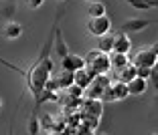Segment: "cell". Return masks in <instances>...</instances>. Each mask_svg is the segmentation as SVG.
<instances>
[{"label": "cell", "mask_w": 158, "mask_h": 135, "mask_svg": "<svg viewBox=\"0 0 158 135\" xmlns=\"http://www.w3.org/2000/svg\"><path fill=\"white\" fill-rule=\"evenodd\" d=\"M51 73H53V61L49 56H41V59L24 73L27 87H28V91L33 93L35 99L45 91V85H47V81L51 79Z\"/></svg>", "instance_id": "cell-1"}, {"label": "cell", "mask_w": 158, "mask_h": 135, "mask_svg": "<svg viewBox=\"0 0 158 135\" xmlns=\"http://www.w3.org/2000/svg\"><path fill=\"white\" fill-rule=\"evenodd\" d=\"M85 63H87V73L91 75L93 79L98 77V75H107L112 71V63H110V55H103L99 52L98 48H93L85 55Z\"/></svg>", "instance_id": "cell-2"}, {"label": "cell", "mask_w": 158, "mask_h": 135, "mask_svg": "<svg viewBox=\"0 0 158 135\" xmlns=\"http://www.w3.org/2000/svg\"><path fill=\"white\" fill-rule=\"evenodd\" d=\"M110 28H112V20L107 18V14L106 16H99V18H89L87 20V30H89V34L95 37V38L103 37V34H107V33H112Z\"/></svg>", "instance_id": "cell-3"}, {"label": "cell", "mask_w": 158, "mask_h": 135, "mask_svg": "<svg viewBox=\"0 0 158 135\" xmlns=\"http://www.w3.org/2000/svg\"><path fill=\"white\" fill-rule=\"evenodd\" d=\"M158 56L154 55L152 48H140L138 52L134 55V59H132V65L136 67V69H140V67H146V69H152L154 65H156Z\"/></svg>", "instance_id": "cell-4"}, {"label": "cell", "mask_w": 158, "mask_h": 135, "mask_svg": "<svg viewBox=\"0 0 158 135\" xmlns=\"http://www.w3.org/2000/svg\"><path fill=\"white\" fill-rule=\"evenodd\" d=\"M87 63H85V56L79 55H67L65 59H61V71H67V73H77V71L85 69Z\"/></svg>", "instance_id": "cell-5"}, {"label": "cell", "mask_w": 158, "mask_h": 135, "mask_svg": "<svg viewBox=\"0 0 158 135\" xmlns=\"http://www.w3.org/2000/svg\"><path fill=\"white\" fill-rule=\"evenodd\" d=\"M130 51H132L130 37H128L126 33H122V30L114 33V48H112V52H118V55H130Z\"/></svg>", "instance_id": "cell-6"}, {"label": "cell", "mask_w": 158, "mask_h": 135, "mask_svg": "<svg viewBox=\"0 0 158 135\" xmlns=\"http://www.w3.org/2000/svg\"><path fill=\"white\" fill-rule=\"evenodd\" d=\"M154 22H158V20H146V18H130V20H126L124 24L120 26V30L122 33H142L144 28H148L150 24H154Z\"/></svg>", "instance_id": "cell-7"}, {"label": "cell", "mask_w": 158, "mask_h": 135, "mask_svg": "<svg viewBox=\"0 0 158 135\" xmlns=\"http://www.w3.org/2000/svg\"><path fill=\"white\" fill-rule=\"evenodd\" d=\"M83 115H91V117H102L103 113V101L99 99H83Z\"/></svg>", "instance_id": "cell-8"}, {"label": "cell", "mask_w": 158, "mask_h": 135, "mask_svg": "<svg viewBox=\"0 0 158 135\" xmlns=\"http://www.w3.org/2000/svg\"><path fill=\"white\" fill-rule=\"evenodd\" d=\"M146 89H148V81L136 77L134 81L128 83V95H132V97H140V95L146 93Z\"/></svg>", "instance_id": "cell-9"}, {"label": "cell", "mask_w": 158, "mask_h": 135, "mask_svg": "<svg viewBox=\"0 0 158 135\" xmlns=\"http://www.w3.org/2000/svg\"><path fill=\"white\" fill-rule=\"evenodd\" d=\"M136 77H138V69H136V67L130 63L128 67H124L122 71H118V79H116V81H120V83H126V85H128L130 81H134Z\"/></svg>", "instance_id": "cell-10"}, {"label": "cell", "mask_w": 158, "mask_h": 135, "mask_svg": "<svg viewBox=\"0 0 158 135\" xmlns=\"http://www.w3.org/2000/svg\"><path fill=\"white\" fill-rule=\"evenodd\" d=\"M112 48H114V33H107L103 37L98 38V51L103 52V55H112Z\"/></svg>", "instance_id": "cell-11"}, {"label": "cell", "mask_w": 158, "mask_h": 135, "mask_svg": "<svg viewBox=\"0 0 158 135\" xmlns=\"http://www.w3.org/2000/svg\"><path fill=\"white\" fill-rule=\"evenodd\" d=\"M55 52L59 59H65L67 55H69V47H67V42L63 40V37H61V30L55 26Z\"/></svg>", "instance_id": "cell-12"}, {"label": "cell", "mask_w": 158, "mask_h": 135, "mask_svg": "<svg viewBox=\"0 0 158 135\" xmlns=\"http://www.w3.org/2000/svg\"><path fill=\"white\" fill-rule=\"evenodd\" d=\"M91 83H93V77L87 73V69H81V71L75 73V85L81 87L83 91H87V89L91 87Z\"/></svg>", "instance_id": "cell-13"}, {"label": "cell", "mask_w": 158, "mask_h": 135, "mask_svg": "<svg viewBox=\"0 0 158 135\" xmlns=\"http://www.w3.org/2000/svg\"><path fill=\"white\" fill-rule=\"evenodd\" d=\"M110 63H112V69L118 73V71H122L124 67L130 65V56H128V55H118V52H112V55H110Z\"/></svg>", "instance_id": "cell-14"}, {"label": "cell", "mask_w": 158, "mask_h": 135, "mask_svg": "<svg viewBox=\"0 0 158 135\" xmlns=\"http://www.w3.org/2000/svg\"><path fill=\"white\" fill-rule=\"evenodd\" d=\"M110 91L114 93V99H116V101H122V99L128 97V85L120 83V81H114V83L110 85Z\"/></svg>", "instance_id": "cell-15"}, {"label": "cell", "mask_w": 158, "mask_h": 135, "mask_svg": "<svg viewBox=\"0 0 158 135\" xmlns=\"http://www.w3.org/2000/svg\"><path fill=\"white\" fill-rule=\"evenodd\" d=\"M20 34H23V24L10 20V22L6 24V28H4V37L8 38V40H14V38H19Z\"/></svg>", "instance_id": "cell-16"}, {"label": "cell", "mask_w": 158, "mask_h": 135, "mask_svg": "<svg viewBox=\"0 0 158 135\" xmlns=\"http://www.w3.org/2000/svg\"><path fill=\"white\" fill-rule=\"evenodd\" d=\"M57 83H59V89L67 91L71 85H75V73H67V71H61V75H59V79H57Z\"/></svg>", "instance_id": "cell-17"}, {"label": "cell", "mask_w": 158, "mask_h": 135, "mask_svg": "<svg viewBox=\"0 0 158 135\" xmlns=\"http://www.w3.org/2000/svg\"><path fill=\"white\" fill-rule=\"evenodd\" d=\"M87 14L89 18H99V16H106V4H103L102 0L99 2H91L87 8Z\"/></svg>", "instance_id": "cell-18"}, {"label": "cell", "mask_w": 158, "mask_h": 135, "mask_svg": "<svg viewBox=\"0 0 158 135\" xmlns=\"http://www.w3.org/2000/svg\"><path fill=\"white\" fill-rule=\"evenodd\" d=\"M103 91H106V87H102V85H98V83H91V87L85 91V97L83 99H99V101H102Z\"/></svg>", "instance_id": "cell-19"}, {"label": "cell", "mask_w": 158, "mask_h": 135, "mask_svg": "<svg viewBox=\"0 0 158 135\" xmlns=\"http://www.w3.org/2000/svg\"><path fill=\"white\" fill-rule=\"evenodd\" d=\"M39 121H41V129H45L47 133H53V129H55V117L51 113H43L39 117Z\"/></svg>", "instance_id": "cell-20"}, {"label": "cell", "mask_w": 158, "mask_h": 135, "mask_svg": "<svg viewBox=\"0 0 158 135\" xmlns=\"http://www.w3.org/2000/svg\"><path fill=\"white\" fill-rule=\"evenodd\" d=\"M27 131H28V135H39V133H41V121H39L37 115H31V117H28Z\"/></svg>", "instance_id": "cell-21"}, {"label": "cell", "mask_w": 158, "mask_h": 135, "mask_svg": "<svg viewBox=\"0 0 158 135\" xmlns=\"http://www.w3.org/2000/svg\"><path fill=\"white\" fill-rule=\"evenodd\" d=\"M67 95H69V97H73V99H79V101H81V99L85 97V91L81 87H77V85H71L69 89H67Z\"/></svg>", "instance_id": "cell-22"}, {"label": "cell", "mask_w": 158, "mask_h": 135, "mask_svg": "<svg viewBox=\"0 0 158 135\" xmlns=\"http://www.w3.org/2000/svg\"><path fill=\"white\" fill-rule=\"evenodd\" d=\"M124 2H128L134 10H148V4L144 0H124Z\"/></svg>", "instance_id": "cell-23"}, {"label": "cell", "mask_w": 158, "mask_h": 135, "mask_svg": "<svg viewBox=\"0 0 158 135\" xmlns=\"http://www.w3.org/2000/svg\"><path fill=\"white\" fill-rule=\"evenodd\" d=\"M45 91H49V93H57V95H59V83H57V79H49V81H47Z\"/></svg>", "instance_id": "cell-24"}, {"label": "cell", "mask_w": 158, "mask_h": 135, "mask_svg": "<svg viewBox=\"0 0 158 135\" xmlns=\"http://www.w3.org/2000/svg\"><path fill=\"white\" fill-rule=\"evenodd\" d=\"M71 135H95V131L89 129V127H85V125H79V127H77V129H75Z\"/></svg>", "instance_id": "cell-25"}, {"label": "cell", "mask_w": 158, "mask_h": 135, "mask_svg": "<svg viewBox=\"0 0 158 135\" xmlns=\"http://www.w3.org/2000/svg\"><path fill=\"white\" fill-rule=\"evenodd\" d=\"M93 83H98V85H102V87H110V79H107V75H98V77H95V79H93Z\"/></svg>", "instance_id": "cell-26"}, {"label": "cell", "mask_w": 158, "mask_h": 135, "mask_svg": "<svg viewBox=\"0 0 158 135\" xmlns=\"http://www.w3.org/2000/svg\"><path fill=\"white\" fill-rule=\"evenodd\" d=\"M45 4V0H27V6L31 10H37V8H41V6Z\"/></svg>", "instance_id": "cell-27"}, {"label": "cell", "mask_w": 158, "mask_h": 135, "mask_svg": "<svg viewBox=\"0 0 158 135\" xmlns=\"http://www.w3.org/2000/svg\"><path fill=\"white\" fill-rule=\"evenodd\" d=\"M150 73H152V69H146V67H140V69H138V77H140V79L148 81L150 79Z\"/></svg>", "instance_id": "cell-28"}, {"label": "cell", "mask_w": 158, "mask_h": 135, "mask_svg": "<svg viewBox=\"0 0 158 135\" xmlns=\"http://www.w3.org/2000/svg\"><path fill=\"white\" fill-rule=\"evenodd\" d=\"M150 81H152L154 89L158 91V73H156V71H152V73H150Z\"/></svg>", "instance_id": "cell-29"}, {"label": "cell", "mask_w": 158, "mask_h": 135, "mask_svg": "<svg viewBox=\"0 0 158 135\" xmlns=\"http://www.w3.org/2000/svg\"><path fill=\"white\" fill-rule=\"evenodd\" d=\"M146 4H148V8H158V0H144Z\"/></svg>", "instance_id": "cell-30"}, {"label": "cell", "mask_w": 158, "mask_h": 135, "mask_svg": "<svg viewBox=\"0 0 158 135\" xmlns=\"http://www.w3.org/2000/svg\"><path fill=\"white\" fill-rule=\"evenodd\" d=\"M150 48H152V51H154V55H156V56H158V40H156V42H154V44H152V47H150Z\"/></svg>", "instance_id": "cell-31"}, {"label": "cell", "mask_w": 158, "mask_h": 135, "mask_svg": "<svg viewBox=\"0 0 158 135\" xmlns=\"http://www.w3.org/2000/svg\"><path fill=\"white\" fill-rule=\"evenodd\" d=\"M47 135H71V131H63V133H55L53 131V133H47Z\"/></svg>", "instance_id": "cell-32"}, {"label": "cell", "mask_w": 158, "mask_h": 135, "mask_svg": "<svg viewBox=\"0 0 158 135\" xmlns=\"http://www.w3.org/2000/svg\"><path fill=\"white\" fill-rule=\"evenodd\" d=\"M152 71H156V73H158V61H156V65L152 67Z\"/></svg>", "instance_id": "cell-33"}, {"label": "cell", "mask_w": 158, "mask_h": 135, "mask_svg": "<svg viewBox=\"0 0 158 135\" xmlns=\"http://www.w3.org/2000/svg\"><path fill=\"white\" fill-rule=\"evenodd\" d=\"M95 135H107V133H103V131H95Z\"/></svg>", "instance_id": "cell-34"}, {"label": "cell", "mask_w": 158, "mask_h": 135, "mask_svg": "<svg viewBox=\"0 0 158 135\" xmlns=\"http://www.w3.org/2000/svg\"><path fill=\"white\" fill-rule=\"evenodd\" d=\"M83 2H89V4H91V2H99V0H83Z\"/></svg>", "instance_id": "cell-35"}, {"label": "cell", "mask_w": 158, "mask_h": 135, "mask_svg": "<svg viewBox=\"0 0 158 135\" xmlns=\"http://www.w3.org/2000/svg\"><path fill=\"white\" fill-rule=\"evenodd\" d=\"M0 109H2V97H0Z\"/></svg>", "instance_id": "cell-36"}, {"label": "cell", "mask_w": 158, "mask_h": 135, "mask_svg": "<svg viewBox=\"0 0 158 135\" xmlns=\"http://www.w3.org/2000/svg\"><path fill=\"white\" fill-rule=\"evenodd\" d=\"M150 135H158V131H154V133H150Z\"/></svg>", "instance_id": "cell-37"}, {"label": "cell", "mask_w": 158, "mask_h": 135, "mask_svg": "<svg viewBox=\"0 0 158 135\" xmlns=\"http://www.w3.org/2000/svg\"><path fill=\"white\" fill-rule=\"evenodd\" d=\"M8 135H14V133H12V131H10V133H8Z\"/></svg>", "instance_id": "cell-38"}]
</instances>
